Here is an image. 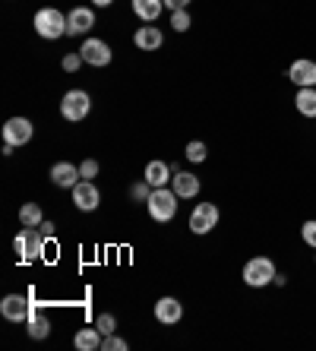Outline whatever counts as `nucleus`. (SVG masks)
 <instances>
[{
    "label": "nucleus",
    "mask_w": 316,
    "mask_h": 351,
    "mask_svg": "<svg viewBox=\"0 0 316 351\" xmlns=\"http://www.w3.org/2000/svg\"><path fill=\"white\" fill-rule=\"evenodd\" d=\"M32 25L41 38L54 41V38H60V35H66V13H60V10H54V7H41L38 13H35Z\"/></svg>",
    "instance_id": "1"
},
{
    "label": "nucleus",
    "mask_w": 316,
    "mask_h": 351,
    "mask_svg": "<svg viewBox=\"0 0 316 351\" xmlns=\"http://www.w3.org/2000/svg\"><path fill=\"white\" fill-rule=\"evenodd\" d=\"M276 276H278V269H276V263L269 260V256H253V260L243 263V282H247L250 288L272 285Z\"/></svg>",
    "instance_id": "2"
},
{
    "label": "nucleus",
    "mask_w": 316,
    "mask_h": 351,
    "mask_svg": "<svg viewBox=\"0 0 316 351\" xmlns=\"http://www.w3.org/2000/svg\"><path fill=\"white\" fill-rule=\"evenodd\" d=\"M178 199H180V196L174 193V190L155 187L152 193H149V199H146L149 215H152L155 221H171L174 215H178Z\"/></svg>",
    "instance_id": "3"
},
{
    "label": "nucleus",
    "mask_w": 316,
    "mask_h": 351,
    "mask_svg": "<svg viewBox=\"0 0 316 351\" xmlns=\"http://www.w3.org/2000/svg\"><path fill=\"white\" fill-rule=\"evenodd\" d=\"M13 250L19 254L23 263H35L41 254H45V234L38 228H23L13 241Z\"/></svg>",
    "instance_id": "4"
},
{
    "label": "nucleus",
    "mask_w": 316,
    "mask_h": 351,
    "mask_svg": "<svg viewBox=\"0 0 316 351\" xmlns=\"http://www.w3.org/2000/svg\"><path fill=\"white\" fill-rule=\"evenodd\" d=\"M89 111H92V98H89V92H82V89H70L64 95V101H60V114L70 123L86 121Z\"/></svg>",
    "instance_id": "5"
},
{
    "label": "nucleus",
    "mask_w": 316,
    "mask_h": 351,
    "mask_svg": "<svg viewBox=\"0 0 316 351\" xmlns=\"http://www.w3.org/2000/svg\"><path fill=\"white\" fill-rule=\"evenodd\" d=\"M219 219H221V213L215 203H196L193 213H190V231L193 234H209L219 225Z\"/></svg>",
    "instance_id": "6"
},
{
    "label": "nucleus",
    "mask_w": 316,
    "mask_h": 351,
    "mask_svg": "<svg viewBox=\"0 0 316 351\" xmlns=\"http://www.w3.org/2000/svg\"><path fill=\"white\" fill-rule=\"evenodd\" d=\"M0 313H3V319H10V323H29L32 304H29L25 294H7V298L0 301Z\"/></svg>",
    "instance_id": "7"
},
{
    "label": "nucleus",
    "mask_w": 316,
    "mask_h": 351,
    "mask_svg": "<svg viewBox=\"0 0 316 351\" xmlns=\"http://www.w3.org/2000/svg\"><path fill=\"white\" fill-rule=\"evenodd\" d=\"M80 54H82V60H86L89 66H108L111 64V58H114L111 45L101 41V38H86L82 41V48H80Z\"/></svg>",
    "instance_id": "8"
},
{
    "label": "nucleus",
    "mask_w": 316,
    "mask_h": 351,
    "mask_svg": "<svg viewBox=\"0 0 316 351\" xmlns=\"http://www.w3.org/2000/svg\"><path fill=\"white\" fill-rule=\"evenodd\" d=\"M73 203L80 213H95L98 206H101V193H98L95 180H80L73 187Z\"/></svg>",
    "instance_id": "9"
},
{
    "label": "nucleus",
    "mask_w": 316,
    "mask_h": 351,
    "mask_svg": "<svg viewBox=\"0 0 316 351\" xmlns=\"http://www.w3.org/2000/svg\"><path fill=\"white\" fill-rule=\"evenodd\" d=\"M32 139V121L29 117H10L7 123H3V143H10V146H25Z\"/></svg>",
    "instance_id": "10"
},
{
    "label": "nucleus",
    "mask_w": 316,
    "mask_h": 351,
    "mask_svg": "<svg viewBox=\"0 0 316 351\" xmlns=\"http://www.w3.org/2000/svg\"><path fill=\"white\" fill-rule=\"evenodd\" d=\"M288 80L297 86V89H307V86H316V60L310 58H297L291 66H288Z\"/></svg>",
    "instance_id": "11"
},
{
    "label": "nucleus",
    "mask_w": 316,
    "mask_h": 351,
    "mask_svg": "<svg viewBox=\"0 0 316 351\" xmlns=\"http://www.w3.org/2000/svg\"><path fill=\"white\" fill-rule=\"evenodd\" d=\"M92 25H95V13L89 7H73L66 13V35H89Z\"/></svg>",
    "instance_id": "12"
},
{
    "label": "nucleus",
    "mask_w": 316,
    "mask_h": 351,
    "mask_svg": "<svg viewBox=\"0 0 316 351\" xmlns=\"http://www.w3.org/2000/svg\"><path fill=\"white\" fill-rule=\"evenodd\" d=\"M199 178L196 174H190V171H178L174 178H171V190L180 196V199H196L199 196Z\"/></svg>",
    "instance_id": "13"
},
{
    "label": "nucleus",
    "mask_w": 316,
    "mask_h": 351,
    "mask_svg": "<svg viewBox=\"0 0 316 351\" xmlns=\"http://www.w3.org/2000/svg\"><path fill=\"white\" fill-rule=\"evenodd\" d=\"M180 317H184V307H180L178 298H158L155 301V319L158 323L174 326V323H180Z\"/></svg>",
    "instance_id": "14"
},
{
    "label": "nucleus",
    "mask_w": 316,
    "mask_h": 351,
    "mask_svg": "<svg viewBox=\"0 0 316 351\" xmlns=\"http://www.w3.org/2000/svg\"><path fill=\"white\" fill-rule=\"evenodd\" d=\"M51 180H54L57 187H66V190H73L76 184L82 180L80 168H76L73 162H57L54 168H51Z\"/></svg>",
    "instance_id": "15"
},
{
    "label": "nucleus",
    "mask_w": 316,
    "mask_h": 351,
    "mask_svg": "<svg viewBox=\"0 0 316 351\" xmlns=\"http://www.w3.org/2000/svg\"><path fill=\"white\" fill-rule=\"evenodd\" d=\"M162 41H165V35H162V29H155V25H139L136 35H133V45H136L139 51H158Z\"/></svg>",
    "instance_id": "16"
},
{
    "label": "nucleus",
    "mask_w": 316,
    "mask_h": 351,
    "mask_svg": "<svg viewBox=\"0 0 316 351\" xmlns=\"http://www.w3.org/2000/svg\"><path fill=\"white\" fill-rule=\"evenodd\" d=\"M146 180H149V187H168V180H171V165H165V162H149L146 165Z\"/></svg>",
    "instance_id": "17"
},
{
    "label": "nucleus",
    "mask_w": 316,
    "mask_h": 351,
    "mask_svg": "<svg viewBox=\"0 0 316 351\" xmlns=\"http://www.w3.org/2000/svg\"><path fill=\"white\" fill-rule=\"evenodd\" d=\"M162 10H165V0H133V13L143 23H155L162 16Z\"/></svg>",
    "instance_id": "18"
},
{
    "label": "nucleus",
    "mask_w": 316,
    "mask_h": 351,
    "mask_svg": "<svg viewBox=\"0 0 316 351\" xmlns=\"http://www.w3.org/2000/svg\"><path fill=\"white\" fill-rule=\"evenodd\" d=\"M294 105H297V114L313 117V121H316V86L297 89V95H294Z\"/></svg>",
    "instance_id": "19"
},
{
    "label": "nucleus",
    "mask_w": 316,
    "mask_h": 351,
    "mask_svg": "<svg viewBox=\"0 0 316 351\" xmlns=\"http://www.w3.org/2000/svg\"><path fill=\"white\" fill-rule=\"evenodd\" d=\"M101 342H105V335L98 332L95 326H92V329H80V332H76V339H73V345L80 351H98V348H101Z\"/></svg>",
    "instance_id": "20"
},
{
    "label": "nucleus",
    "mask_w": 316,
    "mask_h": 351,
    "mask_svg": "<svg viewBox=\"0 0 316 351\" xmlns=\"http://www.w3.org/2000/svg\"><path fill=\"white\" fill-rule=\"evenodd\" d=\"M41 221H45V213H41L38 203H23L19 206V225H23V228H38Z\"/></svg>",
    "instance_id": "21"
},
{
    "label": "nucleus",
    "mask_w": 316,
    "mask_h": 351,
    "mask_svg": "<svg viewBox=\"0 0 316 351\" xmlns=\"http://www.w3.org/2000/svg\"><path fill=\"white\" fill-rule=\"evenodd\" d=\"M48 332H51L48 317H41V311L32 304V317H29V335H32V339H48Z\"/></svg>",
    "instance_id": "22"
},
{
    "label": "nucleus",
    "mask_w": 316,
    "mask_h": 351,
    "mask_svg": "<svg viewBox=\"0 0 316 351\" xmlns=\"http://www.w3.org/2000/svg\"><path fill=\"white\" fill-rule=\"evenodd\" d=\"M206 156H209V149H206V143H199V139H193V143H186V162H206Z\"/></svg>",
    "instance_id": "23"
},
{
    "label": "nucleus",
    "mask_w": 316,
    "mask_h": 351,
    "mask_svg": "<svg viewBox=\"0 0 316 351\" xmlns=\"http://www.w3.org/2000/svg\"><path fill=\"white\" fill-rule=\"evenodd\" d=\"M95 329L101 335H114V332H117V319H114V313H101V317H95Z\"/></svg>",
    "instance_id": "24"
},
{
    "label": "nucleus",
    "mask_w": 316,
    "mask_h": 351,
    "mask_svg": "<svg viewBox=\"0 0 316 351\" xmlns=\"http://www.w3.org/2000/svg\"><path fill=\"white\" fill-rule=\"evenodd\" d=\"M171 29L174 32H186L190 29V13L186 10H171Z\"/></svg>",
    "instance_id": "25"
},
{
    "label": "nucleus",
    "mask_w": 316,
    "mask_h": 351,
    "mask_svg": "<svg viewBox=\"0 0 316 351\" xmlns=\"http://www.w3.org/2000/svg\"><path fill=\"white\" fill-rule=\"evenodd\" d=\"M300 237H304V244L316 250V219H310V221H304V225H300Z\"/></svg>",
    "instance_id": "26"
},
{
    "label": "nucleus",
    "mask_w": 316,
    "mask_h": 351,
    "mask_svg": "<svg viewBox=\"0 0 316 351\" xmlns=\"http://www.w3.org/2000/svg\"><path fill=\"white\" fill-rule=\"evenodd\" d=\"M101 348H105V351H127L130 345H127V339H121V335L114 332V335H105V342H101Z\"/></svg>",
    "instance_id": "27"
},
{
    "label": "nucleus",
    "mask_w": 316,
    "mask_h": 351,
    "mask_svg": "<svg viewBox=\"0 0 316 351\" xmlns=\"http://www.w3.org/2000/svg\"><path fill=\"white\" fill-rule=\"evenodd\" d=\"M149 193H152V190H149V180H139V184H133V187H130L133 203H146Z\"/></svg>",
    "instance_id": "28"
},
{
    "label": "nucleus",
    "mask_w": 316,
    "mask_h": 351,
    "mask_svg": "<svg viewBox=\"0 0 316 351\" xmlns=\"http://www.w3.org/2000/svg\"><path fill=\"white\" fill-rule=\"evenodd\" d=\"M98 171H101V168H98V162H95V158H86V162L80 165V174H82V180H95V178H98Z\"/></svg>",
    "instance_id": "29"
},
{
    "label": "nucleus",
    "mask_w": 316,
    "mask_h": 351,
    "mask_svg": "<svg viewBox=\"0 0 316 351\" xmlns=\"http://www.w3.org/2000/svg\"><path fill=\"white\" fill-rule=\"evenodd\" d=\"M82 64H86V60H82V54H80V51H76V54H66V58L60 60V66H64L66 73H76V70H80Z\"/></svg>",
    "instance_id": "30"
},
{
    "label": "nucleus",
    "mask_w": 316,
    "mask_h": 351,
    "mask_svg": "<svg viewBox=\"0 0 316 351\" xmlns=\"http://www.w3.org/2000/svg\"><path fill=\"white\" fill-rule=\"evenodd\" d=\"M38 231H41V234H45V237H54V221H41V225H38Z\"/></svg>",
    "instance_id": "31"
},
{
    "label": "nucleus",
    "mask_w": 316,
    "mask_h": 351,
    "mask_svg": "<svg viewBox=\"0 0 316 351\" xmlns=\"http://www.w3.org/2000/svg\"><path fill=\"white\" fill-rule=\"evenodd\" d=\"M186 3H190V0H165L168 10H186Z\"/></svg>",
    "instance_id": "32"
},
{
    "label": "nucleus",
    "mask_w": 316,
    "mask_h": 351,
    "mask_svg": "<svg viewBox=\"0 0 316 351\" xmlns=\"http://www.w3.org/2000/svg\"><path fill=\"white\" fill-rule=\"evenodd\" d=\"M92 3H95V7H111L114 0H92Z\"/></svg>",
    "instance_id": "33"
},
{
    "label": "nucleus",
    "mask_w": 316,
    "mask_h": 351,
    "mask_svg": "<svg viewBox=\"0 0 316 351\" xmlns=\"http://www.w3.org/2000/svg\"><path fill=\"white\" fill-rule=\"evenodd\" d=\"M313 260H316V256H313Z\"/></svg>",
    "instance_id": "34"
}]
</instances>
